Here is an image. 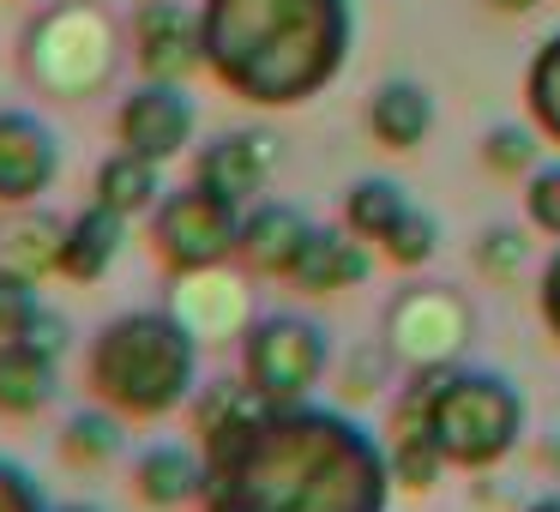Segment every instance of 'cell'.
<instances>
[{
    "label": "cell",
    "mask_w": 560,
    "mask_h": 512,
    "mask_svg": "<svg viewBox=\"0 0 560 512\" xmlns=\"http://www.w3.org/2000/svg\"><path fill=\"white\" fill-rule=\"evenodd\" d=\"M392 452L326 404H266L206 446L199 512H386Z\"/></svg>",
    "instance_id": "cell-1"
},
{
    "label": "cell",
    "mask_w": 560,
    "mask_h": 512,
    "mask_svg": "<svg viewBox=\"0 0 560 512\" xmlns=\"http://www.w3.org/2000/svg\"><path fill=\"white\" fill-rule=\"evenodd\" d=\"M350 0H199L206 73L254 109H295L343 73Z\"/></svg>",
    "instance_id": "cell-2"
},
{
    "label": "cell",
    "mask_w": 560,
    "mask_h": 512,
    "mask_svg": "<svg viewBox=\"0 0 560 512\" xmlns=\"http://www.w3.org/2000/svg\"><path fill=\"white\" fill-rule=\"evenodd\" d=\"M85 386L127 422H163L199 392V338L170 307H127L103 319L85 350Z\"/></svg>",
    "instance_id": "cell-3"
},
{
    "label": "cell",
    "mask_w": 560,
    "mask_h": 512,
    "mask_svg": "<svg viewBox=\"0 0 560 512\" xmlns=\"http://www.w3.org/2000/svg\"><path fill=\"white\" fill-rule=\"evenodd\" d=\"M392 434H428L452 470H488L524 434V398L494 368H440L428 362L392 404Z\"/></svg>",
    "instance_id": "cell-4"
},
{
    "label": "cell",
    "mask_w": 560,
    "mask_h": 512,
    "mask_svg": "<svg viewBox=\"0 0 560 512\" xmlns=\"http://www.w3.org/2000/svg\"><path fill=\"white\" fill-rule=\"evenodd\" d=\"M19 73L43 97H91L115 73V19L91 0H55L19 37Z\"/></svg>",
    "instance_id": "cell-5"
},
{
    "label": "cell",
    "mask_w": 560,
    "mask_h": 512,
    "mask_svg": "<svg viewBox=\"0 0 560 512\" xmlns=\"http://www.w3.org/2000/svg\"><path fill=\"white\" fill-rule=\"evenodd\" d=\"M242 242V206L211 187L187 182L170 187L151 211V254L175 271V278H199V271H218L223 259H235Z\"/></svg>",
    "instance_id": "cell-6"
},
{
    "label": "cell",
    "mask_w": 560,
    "mask_h": 512,
    "mask_svg": "<svg viewBox=\"0 0 560 512\" xmlns=\"http://www.w3.org/2000/svg\"><path fill=\"white\" fill-rule=\"evenodd\" d=\"M326 326L307 314H259L242 338V380L266 404H307V392L326 380Z\"/></svg>",
    "instance_id": "cell-7"
},
{
    "label": "cell",
    "mask_w": 560,
    "mask_h": 512,
    "mask_svg": "<svg viewBox=\"0 0 560 512\" xmlns=\"http://www.w3.org/2000/svg\"><path fill=\"white\" fill-rule=\"evenodd\" d=\"M194 127H199V109L182 85L170 79H145L133 85L121 103H115V146L121 151H139L151 163H170L194 146Z\"/></svg>",
    "instance_id": "cell-8"
},
{
    "label": "cell",
    "mask_w": 560,
    "mask_h": 512,
    "mask_svg": "<svg viewBox=\"0 0 560 512\" xmlns=\"http://www.w3.org/2000/svg\"><path fill=\"white\" fill-rule=\"evenodd\" d=\"M61 182V133L31 109H0V211L37 206Z\"/></svg>",
    "instance_id": "cell-9"
},
{
    "label": "cell",
    "mask_w": 560,
    "mask_h": 512,
    "mask_svg": "<svg viewBox=\"0 0 560 512\" xmlns=\"http://www.w3.org/2000/svg\"><path fill=\"white\" fill-rule=\"evenodd\" d=\"M133 61L145 79H170V85H182L187 73H199V67H206L199 13H187L182 0H145L133 13Z\"/></svg>",
    "instance_id": "cell-10"
},
{
    "label": "cell",
    "mask_w": 560,
    "mask_h": 512,
    "mask_svg": "<svg viewBox=\"0 0 560 512\" xmlns=\"http://www.w3.org/2000/svg\"><path fill=\"white\" fill-rule=\"evenodd\" d=\"M271 170H278V139L271 133H223L194 158V182L235 199V206H247L271 182Z\"/></svg>",
    "instance_id": "cell-11"
},
{
    "label": "cell",
    "mask_w": 560,
    "mask_h": 512,
    "mask_svg": "<svg viewBox=\"0 0 560 512\" xmlns=\"http://www.w3.org/2000/svg\"><path fill=\"white\" fill-rule=\"evenodd\" d=\"M61 398V356L31 338H0V416L31 422Z\"/></svg>",
    "instance_id": "cell-12"
},
{
    "label": "cell",
    "mask_w": 560,
    "mask_h": 512,
    "mask_svg": "<svg viewBox=\"0 0 560 512\" xmlns=\"http://www.w3.org/2000/svg\"><path fill=\"white\" fill-rule=\"evenodd\" d=\"M307 230H314V223H307L295 206L266 199V206L242 211V242H235V259H242L247 271H259V278H290V266H295V254H302Z\"/></svg>",
    "instance_id": "cell-13"
},
{
    "label": "cell",
    "mask_w": 560,
    "mask_h": 512,
    "mask_svg": "<svg viewBox=\"0 0 560 512\" xmlns=\"http://www.w3.org/2000/svg\"><path fill=\"white\" fill-rule=\"evenodd\" d=\"M368 271H374V254L362 247V235L355 230H319L314 223L302 254H295V266H290V283L307 295H338V290H350V283H362Z\"/></svg>",
    "instance_id": "cell-14"
},
{
    "label": "cell",
    "mask_w": 560,
    "mask_h": 512,
    "mask_svg": "<svg viewBox=\"0 0 560 512\" xmlns=\"http://www.w3.org/2000/svg\"><path fill=\"white\" fill-rule=\"evenodd\" d=\"M199 488H206V452L182 446V440H158V446H145L133 458V494L151 512L194 507Z\"/></svg>",
    "instance_id": "cell-15"
},
{
    "label": "cell",
    "mask_w": 560,
    "mask_h": 512,
    "mask_svg": "<svg viewBox=\"0 0 560 512\" xmlns=\"http://www.w3.org/2000/svg\"><path fill=\"white\" fill-rule=\"evenodd\" d=\"M121 247H127V218L91 199L85 211H73V218H67L61 278H73V283H97V278H109V266L121 259Z\"/></svg>",
    "instance_id": "cell-16"
},
{
    "label": "cell",
    "mask_w": 560,
    "mask_h": 512,
    "mask_svg": "<svg viewBox=\"0 0 560 512\" xmlns=\"http://www.w3.org/2000/svg\"><path fill=\"white\" fill-rule=\"evenodd\" d=\"M61 242H67L61 218H49L43 206H13L0 218V271L43 283L49 271H61Z\"/></svg>",
    "instance_id": "cell-17"
},
{
    "label": "cell",
    "mask_w": 560,
    "mask_h": 512,
    "mask_svg": "<svg viewBox=\"0 0 560 512\" xmlns=\"http://www.w3.org/2000/svg\"><path fill=\"white\" fill-rule=\"evenodd\" d=\"M163 194H170V187H163V163L139 158V151H109V158L97 163V175H91V199L121 211L127 223L151 218Z\"/></svg>",
    "instance_id": "cell-18"
},
{
    "label": "cell",
    "mask_w": 560,
    "mask_h": 512,
    "mask_svg": "<svg viewBox=\"0 0 560 512\" xmlns=\"http://www.w3.org/2000/svg\"><path fill=\"white\" fill-rule=\"evenodd\" d=\"M428 127H434V103H428V91L410 85V79L380 85L374 103H368V133L386 151H416L428 139Z\"/></svg>",
    "instance_id": "cell-19"
},
{
    "label": "cell",
    "mask_w": 560,
    "mask_h": 512,
    "mask_svg": "<svg viewBox=\"0 0 560 512\" xmlns=\"http://www.w3.org/2000/svg\"><path fill=\"white\" fill-rule=\"evenodd\" d=\"M127 452V416H115L109 404L91 398V410H73L61 422V458L73 470H109Z\"/></svg>",
    "instance_id": "cell-20"
},
{
    "label": "cell",
    "mask_w": 560,
    "mask_h": 512,
    "mask_svg": "<svg viewBox=\"0 0 560 512\" xmlns=\"http://www.w3.org/2000/svg\"><path fill=\"white\" fill-rule=\"evenodd\" d=\"M266 410V398H259L247 380H218V386H199L194 392V434L199 446H211L218 434H230V428H242L247 416Z\"/></svg>",
    "instance_id": "cell-21"
},
{
    "label": "cell",
    "mask_w": 560,
    "mask_h": 512,
    "mask_svg": "<svg viewBox=\"0 0 560 512\" xmlns=\"http://www.w3.org/2000/svg\"><path fill=\"white\" fill-rule=\"evenodd\" d=\"M404 211H410V194H404L398 182H386V175H368V182H355L350 194H343V223H350L362 242H380Z\"/></svg>",
    "instance_id": "cell-22"
},
{
    "label": "cell",
    "mask_w": 560,
    "mask_h": 512,
    "mask_svg": "<svg viewBox=\"0 0 560 512\" xmlns=\"http://www.w3.org/2000/svg\"><path fill=\"white\" fill-rule=\"evenodd\" d=\"M524 109H530V127L560 146V31L536 49L530 73H524Z\"/></svg>",
    "instance_id": "cell-23"
},
{
    "label": "cell",
    "mask_w": 560,
    "mask_h": 512,
    "mask_svg": "<svg viewBox=\"0 0 560 512\" xmlns=\"http://www.w3.org/2000/svg\"><path fill=\"white\" fill-rule=\"evenodd\" d=\"M434 242H440L434 218L410 206V211H404V218L392 223L386 235H380V254H386L398 271H410V266H428V259H434Z\"/></svg>",
    "instance_id": "cell-24"
},
{
    "label": "cell",
    "mask_w": 560,
    "mask_h": 512,
    "mask_svg": "<svg viewBox=\"0 0 560 512\" xmlns=\"http://www.w3.org/2000/svg\"><path fill=\"white\" fill-rule=\"evenodd\" d=\"M43 283L37 278H19V271H0V338H25L43 314Z\"/></svg>",
    "instance_id": "cell-25"
},
{
    "label": "cell",
    "mask_w": 560,
    "mask_h": 512,
    "mask_svg": "<svg viewBox=\"0 0 560 512\" xmlns=\"http://www.w3.org/2000/svg\"><path fill=\"white\" fill-rule=\"evenodd\" d=\"M536 127H494V133L482 139V163L494 175H530L536 170Z\"/></svg>",
    "instance_id": "cell-26"
},
{
    "label": "cell",
    "mask_w": 560,
    "mask_h": 512,
    "mask_svg": "<svg viewBox=\"0 0 560 512\" xmlns=\"http://www.w3.org/2000/svg\"><path fill=\"white\" fill-rule=\"evenodd\" d=\"M524 218L560 242V163H542V170L524 175Z\"/></svg>",
    "instance_id": "cell-27"
},
{
    "label": "cell",
    "mask_w": 560,
    "mask_h": 512,
    "mask_svg": "<svg viewBox=\"0 0 560 512\" xmlns=\"http://www.w3.org/2000/svg\"><path fill=\"white\" fill-rule=\"evenodd\" d=\"M0 512H55L43 482L19 458H7V452H0Z\"/></svg>",
    "instance_id": "cell-28"
},
{
    "label": "cell",
    "mask_w": 560,
    "mask_h": 512,
    "mask_svg": "<svg viewBox=\"0 0 560 512\" xmlns=\"http://www.w3.org/2000/svg\"><path fill=\"white\" fill-rule=\"evenodd\" d=\"M518 259H524V242H518L512 230H488L482 247H476V266H482V271H500V278H506V271H518Z\"/></svg>",
    "instance_id": "cell-29"
},
{
    "label": "cell",
    "mask_w": 560,
    "mask_h": 512,
    "mask_svg": "<svg viewBox=\"0 0 560 512\" xmlns=\"http://www.w3.org/2000/svg\"><path fill=\"white\" fill-rule=\"evenodd\" d=\"M536 314H542V326L555 331V344H560V247L548 254V266H542V290H536Z\"/></svg>",
    "instance_id": "cell-30"
},
{
    "label": "cell",
    "mask_w": 560,
    "mask_h": 512,
    "mask_svg": "<svg viewBox=\"0 0 560 512\" xmlns=\"http://www.w3.org/2000/svg\"><path fill=\"white\" fill-rule=\"evenodd\" d=\"M25 338H31V344H43L49 356H67V338H73V331H67V319L55 314V307H43V314H37V326H31Z\"/></svg>",
    "instance_id": "cell-31"
},
{
    "label": "cell",
    "mask_w": 560,
    "mask_h": 512,
    "mask_svg": "<svg viewBox=\"0 0 560 512\" xmlns=\"http://www.w3.org/2000/svg\"><path fill=\"white\" fill-rule=\"evenodd\" d=\"M524 512H560V494H536V500H530V507H524Z\"/></svg>",
    "instance_id": "cell-32"
},
{
    "label": "cell",
    "mask_w": 560,
    "mask_h": 512,
    "mask_svg": "<svg viewBox=\"0 0 560 512\" xmlns=\"http://www.w3.org/2000/svg\"><path fill=\"white\" fill-rule=\"evenodd\" d=\"M488 7H500V13H530L536 0H488Z\"/></svg>",
    "instance_id": "cell-33"
},
{
    "label": "cell",
    "mask_w": 560,
    "mask_h": 512,
    "mask_svg": "<svg viewBox=\"0 0 560 512\" xmlns=\"http://www.w3.org/2000/svg\"><path fill=\"white\" fill-rule=\"evenodd\" d=\"M55 512H103V507H91V500H67V507H55Z\"/></svg>",
    "instance_id": "cell-34"
}]
</instances>
